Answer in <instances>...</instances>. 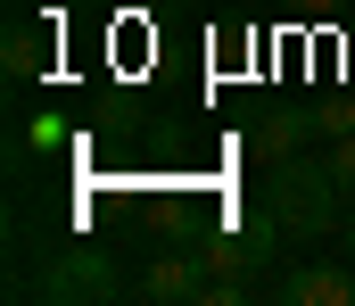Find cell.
<instances>
[{"instance_id": "6da1fadb", "label": "cell", "mask_w": 355, "mask_h": 306, "mask_svg": "<svg viewBox=\"0 0 355 306\" xmlns=\"http://www.w3.org/2000/svg\"><path fill=\"white\" fill-rule=\"evenodd\" d=\"M265 215L281 223V240H322L347 223V191L331 182V158H281L265 174Z\"/></svg>"}, {"instance_id": "7a4b0ae2", "label": "cell", "mask_w": 355, "mask_h": 306, "mask_svg": "<svg viewBox=\"0 0 355 306\" xmlns=\"http://www.w3.org/2000/svg\"><path fill=\"white\" fill-rule=\"evenodd\" d=\"M116 290H124V273L107 248H58L33 282H17V298H50V306H107Z\"/></svg>"}, {"instance_id": "3957f363", "label": "cell", "mask_w": 355, "mask_h": 306, "mask_svg": "<svg viewBox=\"0 0 355 306\" xmlns=\"http://www.w3.org/2000/svg\"><path fill=\"white\" fill-rule=\"evenodd\" d=\"M272 240H281V223L257 207V215H232L198 257H207V273H215V282H257V273H265V257H272Z\"/></svg>"}, {"instance_id": "277c9868", "label": "cell", "mask_w": 355, "mask_h": 306, "mask_svg": "<svg viewBox=\"0 0 355 306\" xmlns=\"http://www.w3.org/2000/svg\"><path fill=\"white\" fill-rule=\"evenodd\" d=\"M207 282H215V273H207V257H198V248H166V257H149V265H141V282H132V290H141V298H157V306H207Z\"/></svg>"}, {"instance_id": "5b68a950", "label": "cell", "mask_w": 355, "mask_h": 306, "mask_svg": "<svg viewBox=\"0 0 355 306\" xmlns=\"http://www.w3.org/2000/svg\"><path fill=\"white\" fill-rule=\"evenodd\" d=\"M281 298H289V306H355V265H331V257H314V265L281 273Z\"/></svg>"}, {"instance_id": "8992f818", "label": "cell", "mask_w": 355, "mask_h": 306, "mask_svg": "<svg viewBox=\"0 0 355 306\" xmlns=\"http://www.w3.org/2000/svg\"><path fill=\"white\" fill-rule=\"evenodd\" d=\"M306 141H314V108H272L265 124L248 133V149H257L265 166H281V158H297Z\"/></svg>"}, {"instance_id": "52a82bcc", "label": "cell", "mask_w": 355, "mask_h": 306, "mask_svg": "<svg viewBox=\"0 0 355 306\" xmlns=\"http://www.w3.org/2000/svg\"><path fill=\"white\" fill-rule=\"evenodd\" d=\"M0 67H8V83H42V67H50L42 33H33V25H8V33H0Z\"/></svg>"}, {"instance_id": "ba28073f", "label": "cell", "mask_w": 355, "mask_h": 306, "mask_svg": "<svg viewBox=\"0 0 355 306\" xmlns=\"http://www.w3.org/2000/svg\"><path fill=\"white\" fill-rule=\"evenodd\" d=\"M314 133H322V141L355 133V108H347V100H322V108H314Z\"/></svg>"}, {"instance_id": "9c48e42d", "label": "cell", "mask_w": 355, "mask_h": 306, "mask_svg": "<svg viewBox=\"0 0 355 306\" xmlns=\"http://www.w3.org/2000/svg\"><path fill=\"white\" fill-rule=\"evenodd\" d=\"M331 182L355 199V133H339V141H331Z\"/></svg>"}, {"instance_id": "30bf717a", "label": "cell", "mask_w": 355, "mask_h": 306, "mask_svg": "<svg viewBox=\"0 0 355 306\" xmlns=\"http://www.w3.org/2000/svg\"><path fill=\"white\" fill-rule=\"evenodd\" d=\"M289 8H297V17H347L355 0H289Z\"/></svg>"}, {"instance_id": "8fae6325", "label": "cell", "mask_w": 355, "mask_h": 306, "mask_svg": "<svg viewBox=\"0 0 355 306\" xmlns=\"http://www.w3.org/2000/svg\"><path fill=\"white\" fill-rule=\"evenodd\" d=\"M339 232H347V257H355V207H347V223H339Z\"/></svg>"}]
</instances>
